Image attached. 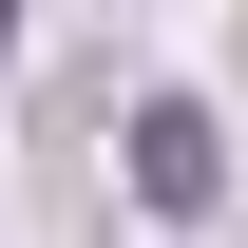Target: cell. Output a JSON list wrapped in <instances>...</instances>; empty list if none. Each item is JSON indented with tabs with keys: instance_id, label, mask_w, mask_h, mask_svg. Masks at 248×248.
Returning <instances> with one entry per match:
<instances>
[{
	"instance_id": "cell-1",
	"label": "cell",
	"mask_w": 248,
	"mask_h": 248,
	"mask_svg": "<svg viewBox=\"0 0 248 248\" xmlns=\"http://www.w3.org/2000/svg\"><path fill=\"white\" fill-rule=\"evenodd\" d=\"M210 191H229V134L191 115V95H153V115H134V210H172V229H191Z\"/></svg>"
}]
</instances>
